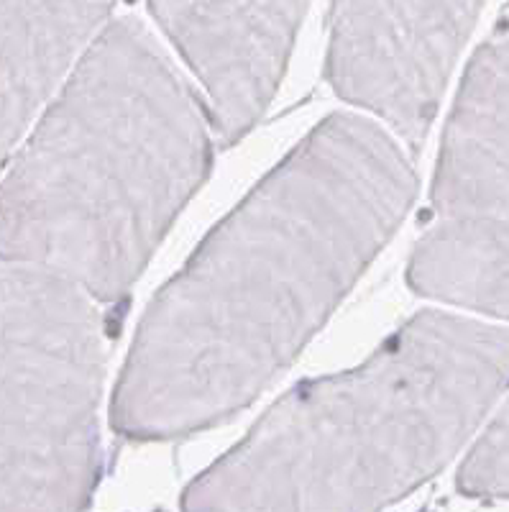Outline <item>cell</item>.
I'll return each instance as SVG.
<instances>
[{
    "label": "cell",
    "mask_w": 509,
    "mask_h": 512,
    "mask_svg": "<svg viewBox=\"0 0 509 512\" xmlns=\"http://www.w3.org/2000/svg\"><path fill=\"white\" fill-rule=\"evenodd\" d=\"M105 372L98 300L62 274L0 259V512L90 507Z\"/></svg>",
    "instance_id": "277c9868"
},
{
    "label": "cell",
    "mask_w": 509,
    "mask_h": 512,
    "mask_svg": "<svg viewBox=\"0 0 509 512\" xmlns=\"http://www.w3.org/2000/svg\"><path fill=\"white\" fill-rule=\"evenodd\" d=\"M407 282L417 295L509 320V39L486 41L463 77Z\"/></svg>",
    "instance_id": "5b68a950"
},
{
    "label": "cell",
    "mask_w": 509,
    "mask_h": 512,
    "mask_svg": "<svg viewBox=\"0 0 509 512\" xmlns=\"http://www.w3.org/2000/svg\"><path fill=\"white\" fill-rule=\"evenodd\" d=\"M481 6L484 0H330L328 82L417 152Z\"/></svg>",
    "instance_id": "8992f818"
},
{
    "label": "cell",
    "mask_w": 509,
    "mask_h": 512,
    "mask_svg": "<svg viewBox=\"0 0 509 512\" xmlns=\"http://www.w3.org/2000/svg\"><path fill=\"white\" fill-rule=\"evenodd\" d=\"M400 139L333 113L213 228L139 323L110 402L128 441H174L241 413L302 354L405 221Z\"/></svg>",
    "instance_id": "6da1fadb"
},
{
    "label": "cell",
    "mask_w": 509,
    "mask_h": 512,
    "mask_svg": "<svg viewBox=\"0 0 509 512\" xmlns=\"http://www.w3.org/2000/svg\"><path fill=\"white\" fill-rule=\"evenodd\" d=\"M210 164L200 95L141 21H110L0 180V259L121 303Z\"/></svg>",
    "instance_id": "7a4b0ae2"
},
{
    "label": "cell",
    "mask_w": 509,
    "mask_h": 512,
    "mask_svg": "<svg viewBox=\"0 0 509 512\" xmlns=\"http://www.w3.org/2000/svg\"><path fill=\"white\" fill-rule=\"evenodd\" d=\"M116 0H0V159L108 24Z\"/></svg>",
    "instance_id": "ba28073f"
},
{
    "label": "cell",
    "mask_w": 509,
    "mask_h": 512,
    "mask_svg": "<svg viewBox=\"0 0 509 512\" xmlns=\"http://www.w3.org/2000/svg\"><path fill=\"white\" fill-rule=\"evenodd\" d=\"M208 98L223 146L261 121L282 85L307 0H149Z\"/></svg>",
    "instance_id": "52a82bcc"
},
{
    "label": "cell",
    "mask_w": 509,
    "mask_h": 512,
    "mask_svg": "<svg viewBox=\"0 0 509 512\" xmlns=\"http://www.w3.org/2000/svg\"><path fill=\"white\" fill-rule=\"evenodd\" d=\"M509 387V326L425 310L297 384L182 495L192 512L379 510L440 474Z\"/></svg>",
    "instance_id": "3957f363"
},
{
    "label": "cell",
    "mask_w": 509,
    "mask_h": 512,
    "mask_svg": "<svg viewBox=\"0 0 509 512\" xmlns=\"http://www.w3.org/2000/svg\"><path fill=\"white\" fill-rule=\"evenodd\" d=\"M458 489L479 500H509V395L458 469Z\"/></svg>",
    "instance_id": "9c48e42d"
}]
</instances>
